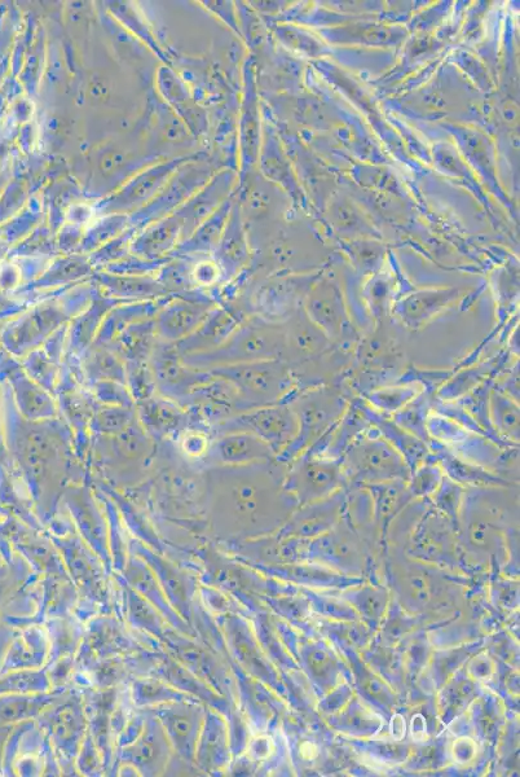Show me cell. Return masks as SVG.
<instances>
[{
  "label": "cell",
  "instance_id": "obj_30",
  "mask_svg": "<svg viewBox=\"0 0 520 777\" xmlns=\"http://www.w3.org/2000/svg\"><path fill=\"white\" fill-rule=\"evenodd\" d=\"M411 587L413 597H416L417 600L425 601L429 597V587H427V583L422 577L412 579Z\"/></svg>",
  "mask_w": 520,
  "mask_h": 777
},
{
  "label": "cell",
  "instance_id": "obj_25",
  "mask_svg": "<svg viewBox=\"0 0 520 777\" xmlns=\"http://www.w3.org/2000/svg\"><path fill=\"white\" fill-rule=\"evenodd\" d=\"M220 270L217 263L213 261H202L197 263L195 270L192 271V278L198 285H210L217 282Z\"/></svg>",
  "mask_w": 520,
  "mask_h": 777
},
{
  "label": "cell",
  "instance_id": "obj_28",
  "mask_svg": "<svg viewBox=\"0 0 520 777\" xmlns=\"http://www.w3.org/2000/svg\"><path fill=\"white\" fill-rule=\"evenodd\" d=\"M495 389L519 403V367L515 366L514 370L508 373V376L500 384L495 386Z\"/></svg>",
  "mask_w": 520,
  "mask_h": 777
},
{
  "label": "cell",
  "instance_id": "obj_20",
  "mask_svg": "<svg viewBox=\"0 0 520 777\" xmlns=\"http://www.w3.org/2000/svg\"><path fill=\"white\" fill-rule=\"evenodd\" d=\"M224 215H226V209L219 210V212L214 213L213 217L207 218L189 236V239L183 245H180L179 250L188 253L207 252V250L217 247L220 232H222Z\"/></svg>",
  "mask_w": 520,
  "mask_h": 777
},
{
  "label": "cell",
  "instance_id": "obj_1",
  "mask_svg": "<svg viewBox=\"0 0 520 777\" xmlns=\"http://www.w3.org/2000/svg\"><path fill=\"white\" fill-rule=\"evenodd\" d=\"M215 373L239 390L246 411L289 403L299 392L297 373L281 359L231 364Z\"/></svg>",
  "mask_w": 520,
  "mask_h": 777
},
{
  "label": "cell",
  "instance_id": "obj_7",
  "mask_svg": "<svg viewBox=\"0 0 520 777\" xmlns=\"http://www.w3.org/2000/svg\"><path fill=\"white\" fill-rule=\"evenodd\" d=\"M304 313L328 336L334 345L347 344L356 338L354 324L348 315L341 293L334 285H319L308 294Z\"/></svg>",
  "mask_w": 520,
  "mask_h": 777
},
{
  "label": "cell",
  "instance_id": "obj_8",
  "mask_svg": "<svg viewBox=\"0 0 520 777\" xmlns=\"http://www.w3.org/2000/svg\"><path fill=\"white\" fill-rule=\"evenodd\" d=\"M285 335V353L282 361L294 364L315 362L334 348L332 341L316 326L303 307L282 323Z\"/></svg>",
  "mask_w": 520,
  "mask_h": 777
},
{
  "label": "cell",
  "instance_id": "obj_10",
  "mask_svg": "<svg viewBox=\"0 0 520 777\" xmlns=\"http://www.w3.org/2000/svg\"><path fill=\"white\" fill-rule=\"evenodd\" d=\"M214 451L220 462L232 465L266 464L276 460L275 452L266 442L242 430H233L220 438Z\"/></svg>",
  "mask_w": 520,
  "mask_h": 777
},
{
  "label": "cell",
  "instance_id": "obj_2",
  "mask_svg": "<svg viewBox=\"0 0 520 777\" xmlns=\"http://www.w3.org/2000/svg\"><path fill=\"white\" fill-rule=\"evenodd\" d=\"M298 419V434L292 445L277 456V462L292 463L303 452L328 436L337 427L348 408V403L334 388H312L297 393L289 401Z\"/></svg>",
  "mask_w": 520,
  "mask_h": 777
},
{
  "label": "cell",
  "instance_id": "obj_22",
  "mask_svg": "<svg viewBox=\"0 0 520 777\" xmlns=\"http://www.w3.org/2000/svg\"><path fill=\"white\" fill-rule=\"evenodd\" d=\"M156 375L163 383L175 385L183 383L184 377L187 376V370H184L175 355L162 354V357L158 359Z\"/></svg>",
  "mask_w": 520,
  "mask_h": 777
},
{
  "label": "cell",
  "instance_id": "obj_26",
  "mask_svg": "<svg viewBox=\"0 0 520 777\" xmlns=\"http://www.w3.org/2000/svg\"><path fill=\"white\" fill-rule=\"evenodd\" d=\"M182 447L189 456L198 458V456L204 455L209 451V440H207L206 436L202 433H185L182 440Z\"/></svg>",
  "mask_w": 520,
  "mask_h": 777
},
{
  "label": "cell",
  "instance_id": "obj_18",
  "mask_svg": "<svg viewBox=\"0 0 520 777\" xmlns=\"http://www.w3.org/2000/svg\"><path fill=\"white\" fill-rule=\"evenodd\" d=\"M207 318V310L201 305H178L165 311L160 320V328L169 337H184Z\"/></svg>",
  "mask_w": 520,
  "mask_h": 777
},
{
  "label": "cell",
  "instance_id": "obj_15",
  "mask_svg": "<svg viewBox=\"0 0 520 777\" xmlns=\"http://www.w3.org/2000/svg\"><path fill=\"white\" fill-rule=\"evenodd\" d=\"M488 416L492 428L510 442L519 443V403L493 388L488 397Z\"/></svg>",
  "mask_w": 520,
  "mask_h": 777
},
{
  "label": "cell",
  "instance_id": "obj_21",
  "mask_svg": "<svg viewBox=\"0 0 520 777\" xmlns=\"http://www.w3.org/2000/svg\"><path fill=\"white\" fill-rule=\"evenodd\" d=\"M444 478L443 468L435 459L433 451L429 458L411 473V493L414 495H426L435 493L442 484Z\"/></svg>",
  "mask_w": 520,
  "mask_h": 777
},
{
  "label": "cell",
  "instance_id": "obj_12",
  "mask_svg": "<svg viewBox=\"0 0 520 777\" xmlns=\"http://www.w3.org/2000/svg\"><path fill=\"white\" fill-rule=\"evenodd\" d=\"M180 161H171L169 164L157 166L148 170L147 173L139 175L129 186L108 201L105 209L114 210V212H123L138 204H143L149 197L158 191V188L169 179L174 170L178 168Z\"/></svg>",
  "mask_w": 520,
  "mask_h": 777
},
{
  "label": "cell",
  "instance_id": "obj_27",
  "mask_svg": "<svg viewBox=\"0 0 520 777\" xmlns=\"http://www.w3.org/2000/svg\"><path fill=\"white\" fill-rule=\"evenodd\" d=\"M101 429L110 430V432H120L129 424V414L120 411L101 412L98 417Z\"/></svg>",
  "mask_w": 520,
  "mask_h": 777
},
{
  "label": "cell",
  "instance_id": "obj_13",
  "mask_svg": "<svg viewBox=\"0 0 520 777\" xmlns=\"http://www.w3.org/2000/svg\"><path fill=\"white\" fill-rule=\"evenodd\" d=\"M183 223L175 214L163 221L156 222L136 237L132 250L139 256L157 258L170 252L182 236Z\"/></svg>",
  "mask_w": 520,
  "mask_h": 777
},
{
  "label": "cell",
  "instance_id": "obj_4",
  "mask_svg": "<svg viewBox=\"0 0 520 777\" xmlns=\"http://www.w3.org/2000/svg\"><path fill=\"white\" fill-rule=\"evenodd\" d=\"M346 480L341 458L306 451L288 464L284 486L299 502L310 503L341 489Z\"/></svg>",
  "mask_w": 520,
  "mask_h": 777
},
{
  "label": "cell",
  "instance_id": "obj_29",
  "mask_svg": "<svg viewBox=\"0 0 520 777\" xmlns=\"http://www.w3.org/2000/svg\"><path fill=\"white\" fill-rule=\"evenodd\" d=\"M488 525H486V522L478 521L474 522V524H471L470 526V538L471 541L475 544H479V546H482V544H486L487 538H488Z\"/></svg>",
  "mask_w": 520,
  "mask_h": 777
},
{
  "label": "cell",
  "instance_id": "obj_17",
  "mask_svg": "<svg viewBox=\"0 0 520 777\" xmlns=\"http://www.w3.org/2000/svg\"><path fill=\"white\" fill-rule=\"evenodd\" d=\"M422 392V386L414 383L383 386V388L369 392L365 401L378 414L392 416L396 412L403 410L405 406L409 405Z\"/></svg>",
  "mask_w": 520,
  "mask_h": 777
},
{
  "label": "cell",
  "instance_id": "obj_23",
  "mask_svg": "<svg viewBox=\"0 0 520 777\" xmlns=\"http://www.w3.org/2000/svg\"><path fill=\"white\" fill-rule=\"evenodd\" d=\"M127 219L125 215L116 214L112 217H108L100 221L98 225L94 227V230L87 236V244L92 243H104L108 236H116L118 232H121L126 226Z\"/></svg>",
  "mask_w": 520,
  "mask_h": 777
},
{
  "label": "cell",
  "instance_id": "obj_5",
  "mask_svg": "<svg viewBox=\"0 0 520 777\" xmlns=\"http://www.w3.org/2000/svg\"><path fill=\"white\" fill-rule=\"evenodd\" d=\"M285 335L282 323L253 319L245 322L219 351L226 366L284 358Z\"/></svg>",
  "mask_w": 520,
  "mask_h": 777
},
{
  "label": "cell",
  "instance_id": "obj_3",
  "mask_svg": "<svg viewBox=\"0 0 520 777\" xmlns=\"http://www.w3.org/2000/svg\"><path fill=\"white\" fill-rule=\"evenodd\" d=\"M341 462L346 478L361 484L409 481L412 473L399 451L373 425L347 447Z\"/></svg>",
  "mask_w": 520,
  "mask_h": 777
},
{
  "label": "cell",
  "instance_id": "obj_19",
  "mask_svg": "<svg viewBox=\"0 0 520 777\" xmlns=\"http://www.w3.org/2000/svg\"><path fill=\"white\" fill-rule=\"evenodd\" d=\"M429 412V399L426 398L425 392H422L416 399H413L409 405L405 406L403 410L392 415L391 419L394 420L399 427L412 433L418 440H421L423 443H426L427 446H430V443L433 440H431L430 434L427 432Z\"/></svg>",
  "mask_w": 520,
  "mask_h": 777
},
{
  "label": "cell",
  "instance_id": "obj_16",
  "mask_svg": "<svg viewBox=\"0 0 520 777\" xmlns=\"http://www.w3.org/2000/svg\"><path fill=\"white\" fill-rule=\"evenodd\" d=\"M433 454L440 467L451 477L452 481L461 482V484L465 482V484L489 486L505 484V481H502L499 476L480 468L479 465L467 462L466 459L458 458L451 451L435 450Z\"/></svg>",
  "mask_w": 520,
  "mask_h": 777
},
{
  "label": "cell",
  "instance_id": "obj_9",
  "mask_svg": "<svg viewBox=\"0 0 520 777\" xmlns=\"http://www.w3.org/2000/svg\"><path fill=\"white\" fill-rule=\"evenodd\" d=\"M458 296L457 289L413 293L395 306V318L408 329L417 331L455 304Z\"/></svg>",
  "mask_w": 520,
  "mask_h": 777
},
{
  "label": "cell",
  "instance_id": "obj_6",
  "mask_svg": "<svg viewBox=\"0 0 520 777\" xmlns=\"http://www.w3.org/2000/svg\"><path fill=\"white\" fill-rule=\"evenodd\" d=\"M229 427L254 434L271 447L277 458L297 437L298 419L289 403H279L241 412L232 417Z\"/></svg>",
  "mask_w": 520,
  "mask_h": 777
},
{
  "label": "cell",
  "instance_id": "obj_24",
  "mask_svg": "<svg viewBox=\"0 0 520 777\" xmlns=\"http://www.w3.org/2000/svg\"><path fill=\"white\" fill-rule=\"evenodd\" d=\"M174 410L175 408L162 405V403H153L145 410L147 421L153 428L163 432V430L170 429L171 425L175 424V420L179 419V412Z\"/></svg>",
  "mask_w": 520,
  "mask_h": 777
},
{
  "label": "cell",
  "instance_id": "obj_14",
  "mask_svg": "<svg viewBox=\"0 0 520 777\" xmlns=\"http://www.w3.org/2000/svg\"><path fill=\"white\" fill-rule=\"evenodd\" d=\"M204 174L205 171L198 170L196 173L195 170H192L188 171V173L179 175V177L175 179V182L171 184L162 195L158 196L151 205L147 206V209H144L143 212L138 215L140 221L144 222L145 219H149V221H151V219H157L161 214L167 212V210L182 203L185 197L188 196V193L197 190V187L200 186L201 183H204L206 179Z\"/></svg>",
  "mask_w": 520,
  "mask_h": 777
},
{
  "label": "cell",
  "instance_id": "obj_11",
  "mask_svg": "<svg viewBox=\"0 0 520 777\" xmlns=\"http://www.w3.org/2000/svg\"><path fill=\"white\" fill-rule=\"evenodd\" d=\"M367 414L370 424L378 430L383 438L392 446L399 454L403 456L405 463L408 464L411 472L414 471L431 455L430 447L418 440L412 433L399 427L390 416L378 414L373 411L369 406L367 407Z\"/></svg>",
  "mask_w": 520,
  "mask_h": 777
}]
</instances>
